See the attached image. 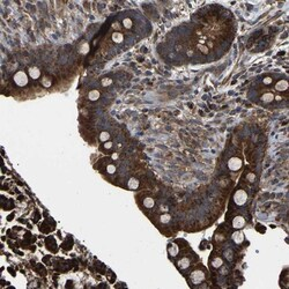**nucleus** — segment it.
Here are the masks:
<instances>
[{
    "label": "nucleus",
    "mask_w": 289,
    "mask_h": 289,
    "mask_svg": "<svg viewBox=\"0 0 289 289\" xmlns=\"http://www.w3.org/2000/svg\"><path fill=\"white\" fill-rule=\"evenodd\" d=\"M274 98L275 97H274L273 92H265V94L261 95L260 99H261V102H264V103H271V102H273Z\"/></svg>",
    "instance_id": "obj_10"
},
{
    "label": "nucleus",
    "mask_w": 289,
    "mask_h": 289,
    "mask_svg": "<svg viewBox=\"0 0 289 289\" xmlns=\"http://www.w3.org/2000/svg\"><path fill=\"white\" fill-rule=\"evenodd\" d=\"M243 165V162L239 157H231L228 161V168L231 171H238Z\"/></svg>",
    "instance_id": "obj_4"
},
{
    "label": "nucleus",
    "mask_w": 289,
    "mask_h": 289,
    "mask_svg": "<svg viewBox=\"0 0 289 289\" xmlns=\"http://www.w3.org/2000/svg\"><path fill=\"white\" fill-rule=\"evenodd\" d=\"M123 26H124V28L126 29H131L133 26V22L131 19H128V17H126V19H124L123 20Z\"/></svg>",
    "instance_id": "obj_19"
},
{
    "label": "nucleus",
    "mask_w": 289,
    "mask_h": 289,
    "mask_svg": "<svg viewBox=\"0 0 289 289\" xmlns=\"http://www.w3.org/2000/svg\"><path fill=\"white\" fill-rule=\"evenodd\" d=\"M13 80H14V82L16 83V86H19V87L27 86L28 82H29L28 75H27L26 72H23V71H19V72H16V73L14 74V76H13Z\"/></svg>",
    "instance_id": "obj_1"
},
{
    "label": "nucleus",
    "mask_w": 289,
    "mask_h": 289,
    "mask_svg": "<svg viewBox=\"0 0 289 289\" xmlns=\"http://www.w3.org/2000/svg\"><path fill=\"white\" fill-rule=\"evenodd\" d=\"M111 40H113L115 43H117V44H119V43H121L124 40V35L119 33V31H115L113 34L111 35Z\"/></svg>",
    "instance_id": "obj_11"
},
{
    "label": "nucleus",
    "mask_w": 289,
    "mask_h": 289,
    "mask_svg": "<svg viewBox=\"0 0 289 289\" xmlns=\"http://www.w3.org/2000/svg\"><path fill=\"white\" fill-rule=\"evenodd\" d=\"M190 264H191V261L189 258H182V259L177 263V265H178V267L180 270H186V268L190 266Z\"/></svg>",
    "instance_id": "obj_13"
},
{
    "label": "nucleus",
    "mask_w": 289,
    "mask_h": 289,
    "mask_svg": "<svg viewBox=\"0 0 289 289\" xmlns=\"http://www.w3.org/2000/svg\"><path fill=\"white\" fill-rule=\"evenodd\" d=\"M28 75L33 79V80H37L40 76V69L37 66H31L28 69Z\"/></svg>",
    "instance_id": "obj_6"
},
{
    "label": "nucleus",
    "mask_w": 289,
    "mask_h": 289,
    "mask_svg": "<svg viewBox=\"0 0 289 289\" xmlns=\"http://www.w3.org/2000/svg\"><path fill=\"white\" fill-rule=\"evenodd\" d=\"M198 47H199V50L202 52V53H208V47L207 46H205V45H198Z\"/></svg>",
    "instance_id": "obj_27"
},
{
    "label": "nucleus",
    "mask_w": 289,
    "mask_h": 289,
    "mask_svg": "<svg viewBox=\"0 0 289 289\" xmlns=\"http://www.w3.org/2000/svg\"><path fill=\"white\" fill-rule=\"evenodd\" d=\"M245 225H246V221H245V219H244L243 216H241V215L235 216L234 220H232V222H231V225H232L235 229H242V228L245 227Z\"/></svg>",
    "instance_id": "obj_5"
},
{
    "label": "nucleus",
    "mask_w": 289,
    "mask_h": 289,
    "mask_svg": "<svg viewBox=\"0 0 289 289\" xmlns=\"http://www.w3.org/2000/svg\"><path fill=\"white\" fill-rule=\"evenodd\" d=\"M112 146H113V144H112L111 141H106V142H104V144H103V147L105 148V149H111Z\"/></svg>",
    "instance_id": "obj_26"
},
{
    "label": "nucleus",
    "mask_w": 289,
    "mask_h": 289,
    "mask_svg": "<svg viewBox=\"0 0 289 289\" xmlns=\"http://www.w3.org/2000/svg\"><path fill=\"white\" fill-rule=\"evenodd\" d=\"M246 178H248V180L250 182V183H253L254 180H256V175L252 172H250L248 176H246Z\"/></svg>",
    "instance_id": "obj_25"
},
{
    "label": "nucleus",
    "mask_w": 289,
    "mask_h": 289,
    "mask_svg": "<svg viewBox=\"0 0 289 289\" xmlns=\"http://www.w3.org/2000/svg\"><path fill=\"white\" fill-rule=\"evenodd\" d=\"M89 44L88 43H83L82 45L80 46V53H82V54H87L88 52H89Z\"/></svg>",
    "instance_id": "obj_20"
},
{
    "label": "nucleus",
    "mask_w": 289,
    "mask_h": 289,
    "mask_svg": "<svg viewBox=\"0 0 289 289\" xmlns=\"http://www.w3.org/2000/svg\"><path fill=\"white\" fill-rule=\"evenodd\" d=\"M272 82H273V79H272L271 76H266V78H264V80H263V83H264V85H266V86L271 85Z\"/></svg>",
    "instance_id": "obj_24"
},
{
    "label": "nucleus",
    "mask_w": 289,
    "mask_h": 289,
    "mask_svg": "<svg viewBox=\"0 0 289 289\" xmlns=\"http://www.w3.org/2000/svg\"><path fill=\"white\" fill-rule=\"evenodd\" d=\"M231 239L234 241V243L236 244H241L244 241V234L242 231H235L232 235H231Z\"/></svg>",
    "instance_id": "obj_8"
},
{
    "label": "nucleus",
    "mask_w": 289,
    "mask_h": 289,
    "mask_svg": "<svg viewBox=\"0 0 289 289\" xmlns=\"http://www.w3.org/2000/svg\"><path fill=\"white\" fill-rule=\"evenodd\" d=\"M106 172L110 173V175L115 173L116 172V165H115V164H108V165H106Z\"/></svg>",
    "instance_id": "obj_23"
},
{
    "label": "nucleus",
    "mask_w": 289,
    "mask_h": 289,
    "mask_svg": "<svg viewBox=\"0 0 289 289\" xmlns=\"http://www.w3.org/2000/svg\"><path fill=\"white\" fill-rule=\"evenodd\" d=\"M110 140V133L106 132V131H103V132L99 133V141L102 142H106Z\"/></svg>",
    "instance_id": "obj_18"
},
{
    "label": "nucleus",
    "mask_w": 289,
    "mask_h": 289,
    "mask_svg": "<svg viewBox=\"0 0 289 289\" xmlns=\"http://www.w3.org/2000/svg\"><path fill=\"white\" fill-rule=\"evenodd\" d=\"M99 96H101V94H99V92H98L97 89H92V90H90V92H88V98L90 99V101H97L98 98H99Z\"/></svg>",
    "instance_id": "obj_15"
},
{
    "label": "nucleus",
    "mask_w": 289,
    "mask_h": 289,
    "mask_svg": "<svg viewBox=\"0 0 289 289\" xmlns=\"http://www.w3.org/2000/svg\"><path fill=\"white\" fill-rule=\"evenodd\" d=\"M275 89L277 92H286L288 89V81L282 79V80L277 81L275 83Z\"/></svg>",
    "instance_id": "obj_7"
},
{
    "label": "nucleus",
    "mask_w": 289,
    "mask_h": 289,
    "mask_svg": "<svg viewBox=\"0 0 289 289\" xmlns=\"http://www.w3.org/2000/svg\"><path fill=\"white\" fill-rule=\"evenodd\" d=\"M42 85H43L44 87H46V88H47V87H50L52 85L51 79H50L49 76H44V78L42 79Z\"/></svg>",
    "instance_id": "obj_22"
},
{
    "label": "nucleus",
    "mask_w": 289,
    "mask_h": 289,
    "mask_svg": "<svg viewBox=\"0 0 289 289\" xmlns=\"http://www.w3.org/2000/svg\"><path fill=\"white\" fill-rule=\"evenodd\" d=\"M222 265H223V260H222V258H220V257H215V258L212 260V266H213L214 268H219V267H221Z\"/></svg>",
    "instance_id": "obj_16"
},
{
    "label": "nucleus",
    "mask_w": 289,
    "mask_h": 289,
    "mask_svg": "<svg viewBox=\"0 0 289 289\" xmlns=\"http://www.w3.org/2000/svg\"><path fill=\"white\" fill-rule=\"evenodd\" d=\"M248 201V193L244 190H237L234 194V202L237 206H243Z\"/></svg>",
    "instance_id": "obj_2"
},
{
    "label": "nucleus",
    "mask_w": 289,
    "mask_h": 289,
    "mask_svg": "<svg viewBox=\"0 0 289 289\" xmlns=\"http://www.w3.org/2000/svg\"><path fill=\"white\" fill-rule=\"evenodd\" d=\"M168 252H169V254H170L171 257H176L179 252V249L175 243H172V244H170V245L168 246Z\"/></svg>",
    "instance_id": "obj_12"
},
{
    "label": "nucleus",
    "mask_w": 289,
    "mask_h": 289,
    "mask_svg": "<svg viewBox=\"0 0 289 289\" xmlns=\"http://www.w3.org/2000/svg\"><path fill=\"white\" fill-rule=\"evenodd\" d=\"M190 279L193 284H199L205 280V273L201 270H196L191 273Z\"/></svg>",
    "instance_id": "obj_3"
},
{
    "label": "nucleus",
    "mask_w": 289,
    "mask_h": 289,
    "mask_svg": "<svg viewBox=\"0 0 289 289\" xmlns=\"http://www.w3.org/2000/svg\"><path fill=\"white\" fill-rule=\"evenodd\" d=\"M101 85L103 87H109L112 85V79L111 78H103L101 81Z\"/></svg>",
    "instance_id": "obj_21"
},
{
    "label": "nucleus",
    "mask_w": 289,
    "mask_h": 289,
    "mask_svg": "<svg viewBox=\"0 0 289 289\" xmlns=\"http://www.w3.org/2000/svg\"><path fill=\"white\" fill-rule=\"evenodd\" d=\"M142 204H144V206L146 208H153L155 206V200L151 197H146L144 199V201H142Z\"/></svg>",
    "instance_id": "obj_14"
},
{
    "label": "nucleus",
    "mask_w": 289,
    "mask_h": 289,
    "mask_svg": "<svg viewBox=\"0 0 289 289\" xmlns=\"http://www.w3.org/2000/svg\"><path fill=\"white\" fill-rule=\"evenodd\" d=\"M139 185H140L139 180L137 178H134V177L130 178L128 179V182H127V187H128L130 190H137V189L139 187Z\"/></svg>",
    "instance_id": "obj_9"
},
{
    "label": "nucleus",
    "mask_w": 289,
    "mask_h": 289,
    "mask_svg": "<svg viewBox=\"0 0 289 289\" xmlns=\"http://www.w3.org/2000/svg\"><path fill=\"white\" fill-rule=\"evenodd\" d=\"M111 158H112V160H117V158H118V154H117V153H113V154L111 155Z\"/></svg>",
    "instance_id": "obj_28"
},
{
    "label": "nucleus",
    "mask_w": 289,
    "mask_h": 289,
    "mask_svg": "<svg viewBox=\"0 0 289 289\" xmlns=\"http://www.w3.org/2000/svg\"><path fill=\"white\" fill-rule=\"evenodd\" d=\"M170 221H171V215H170V214L164 213L160 216V222L163 223V225H167V223H169Z\"/></svg>",
    "instance_id": "obj_17"
}]
</instances>
